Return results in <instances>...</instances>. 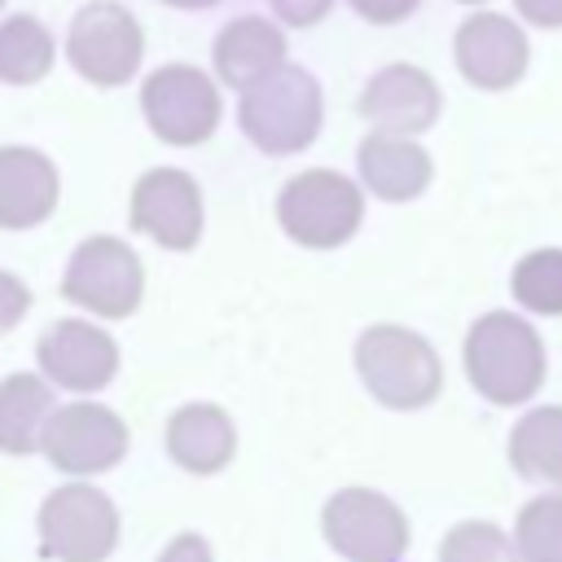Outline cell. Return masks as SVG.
Segmentation results:
<instances>
[{
  "instance_id": "5",
  "label": "cell",
  "mask_w": 562,
  "mask_h": 562,
  "mask_svg": "<svg viewBox=\"0 0 562 562\" xmlns=\"http://www.w3.org/2000/svg\"><path fill=\"white\" fill-rule=\"evenodd\" d=\"M119 544V509L92 483H61L40 505V553L53 562H105Z\"/></svg>"
},
{
  "instance_id": "14",
  "label": "cell",
  "mask_w": 562,
  "mask_h": 562,
  "mask_svg": "<svg viewBox=\"0 0 562 562\" xmlns=\"http://www.w3.org/2000/svg\"><path fill=\"white\" fill-rule=\"evenodd\" d=\"M35 360L48 382L66 391H101L119 373V347L114 338L92 321H57L40 334Z\"/></svg>"
},
{
  "instance_id": "10",
  "label": "cell",
  "mask_w": 562,
  "mask_h": 562,
  "mask_svg": "<svg viewBox=\"0 0 562 562\" xmlns=\"http://www.w3.org/2000/svg\"><path fill=\"white\" fill-rule=\"evenodd\" d=\"M452 61L470 88L505 92L527 75L531 44H527V31L509 13L483 9V13L461 18V26L452 35Z\"/></svg>"
},
{
  "instance_id": "23",
  "label": "cell",
  "mask_w": 562,
  "mask_h": 562,
  "mask_svg": "<svg viewBox=\"0 0 562 562\" xmlns=\"http://www.w3.org/2000/svg\"><path fill=\"white\" fill-rule=\"evenodd\" d=\"M514 544L522 562H562V492H540L518 509Z\"/></svg>"
},
{
  "instance_id": "31",
  "label": "cell",
  "mask_w": 562,
  "mask_h": 562,
  "mask_svg": "<svg viewBox=\"0 0 562 562\" xmlns=\"http://www.w3.org/2000/svg\"><path fill=\"white\" fill-rule=\"evenodd\" d=\"M461 4H483V0H461Z\"/></svg>"
},
{
  "instance_id": "4",
  "label": "cell",
  "mask_w": 562,
  "mask_h": 562,
  "mask_svg": "<svg viewBox=\"0 0 562 562\" xmlns=\"http://www.w3.org/2000/svg\"><path fill=\"white\" fill-rule=\"evenodd\" d=\"M364 220V189L329 167H307L290 176L277 193V224L290 241L312 250H334L356 237Z\"/></svg>"
},
{
  "instance_id": "26",
  "label": "cell",
  "mask_w": 562,
  "mask_h": 562,
  "mask_svg": "<svg viewBox=\"0 0 562 562\" xmlns=\"http://www.w3.org/2000/svg\"><path fill=\"white\" fill-rule=\"evenodd\" d=\"M158 562H215V553H211V540H206V536L180 531V536H171V540L162 544Z\"/></svg>"
},
{
  "instance_id": "2",
  "label": "cell",
  "mask_w": 562,
  "mask_h": 562,
  "mask_svg": "<svg viewBox=\"0 0 562 562\" xmlns=\"http://www.w3.org/2000/svg\"><path fill=\"white\" fill-rule=\"evenodd\" d=\"M356 373L364 391L395 413H417L443 391L439 351L408 325H369L356 338Z\"/></svg>"
},
{
  "instance_id": "7",
  "label": "cell",
  "mask_w": 562,
  "mask_h": 562,
  "mask_svg": "<svg viewBox=\"0 0 562 562\" xmlns=\"http://www.w3.org/2000/svg\"><path fill=\"white\" fill-rule=\"evenodd\" d=\"M321 531L347 562H400L408 549L404 509L373 487H338L321 509Z\"/></svg>"
},
{
  "instance_id": "29",
  "label": "cell",
  "mask_w": 562,
  "mask_h": 562,
  "mask_svg": "<svg viewBox=\"0 0 562 562\" xmlns=\"http://www.w3.org/2000/svg\"><path fill=\"white\" fill-rule=\"evenodd\" d=\"M514 9L540 31H562V0H514Z\"/></svg>"
},
{
  "instance_id": "3",
  "label": "cell",
  "mask_w": 562,
  "mask_h": 562,
  "mask_svg": "<svg viewBox=\"0 0 562 562\" xmlns=\"http://www.w3.org/2000/svg\"><path fill=\"white\" fill-rule=\"evenodd\" d=\"M321 119H325V97L303 66H281L263 83L246 88L237 105L241 136L272 158L307 149L321 136Z\"/></svg>"
},
{
  "instance_id": "16",
  "label": "cell",
  "mask_w": 562,
  "mask_h": 562,
  "mask_svg": "<svg viewBox=\"0 0 562 562\" xmlns=\"http://www.w3.org/2000/svg\"><path fill=\"white\" fill-rule=\"evenodd\" d=\"M61 193L57 167L31 145L0 149V228H35L53 215Z\"/></svg>"
},
{
  "instance_id": "28",
  "label": "cell",
  "mask_w": 562,
  "mask_h": 562,
  "mask_svg": "<svg viewBox=\"0 0 562 562\" xmlns=\"http://www.w3.org/2000/svg\"><path fill=\"white\" fill-rule=\"evenodd\" d=\"M334 9V0H272V13L285 26H312Z\"/></svg>"
},
{
  "instance_id": "1",
  "label": "cell",
  "mask_w": 562,
  "mask_h": 562,
  "mask_svg": "<svg viewBox=\"0 0 562 562\" xmlns=\"http://www.w3.org/2000/svg\"><path fill=\"white\" fill-rule=\"evenodd\" d=\"M461 369H465L470 386L487 404H496V408L531 404L536 391L544 386V373H549L544 338L518 312H501V307L496 312H483L465 329Z\"/></svg>"
},
{
  "instance_id": "15",
  "label": "cell",
  "mask_w": 562,
  "mask_h": 562,
  "mask_svg": "<svg viewBox=\"0 0 562 562\" xmlns=\"http://www.w3.org/2000/svg\"><path fill=\"white\" fill-rule=\"evenodd\" d=\"M356 171H360V184L382 202H413L435 180L430 154L413 136H391V132H369L360 140Z\"/></svg>"
},
{
  "instance_id": "27",
  "label": "cell",
  "mask_w": 562,
  "mask_h": 562,
  "mask_svg": "<svg viewBox=\"0 0 562 562\" xmlns=\"http://www.w3.org/2000/svg\"><path fill=\"white\" fill-rule=\"evenodd\" d=\"M364 22L373 26H391V22H404L422 0H347Z\"/></svg>"
},
{
  "instance_id": "22",
  "label": "cell",
  "mask_w": 562,
  "mask_h": 562,
  "mask_svg": "<svg viewBox=\"0 0 562 562\" xmlns=\"http://www.w3.org/2000/svg\"><path fill=\"white\" fill-rule=\"evenodd\" d=\"M509 294L531 316H562V246L527 250L509 272Z\"/></svg>"
},
{
  "instance_id": "20",
  "label": "cell",
  "mask_w": 562,
  "mask_h": 562,
  "mask_svg": "<svg viewBox=\"0 0 562 562\" xmlns=\"http://www.w3.org/2000/svg\"><path fill=\"white\" fill-rule=\"evenodd\" d=\"M57 413L53 386L35 373H9L0 382V452L26 457L44 448L48 422Z\"/></svg>"
},
{
  "instance_id": "21",
  "label": "cell",
  "mask_w": 562,
  "mask_h": 562,
  "mask_svg": "<svg viewBox=\"0 0 562 562\" xmlns=\"http://www.w3.org/2000/svg\"><path fill=\"white\" fill-rule=\"evenodd\" d=\"M53 70V35L40 18L13 13L0 22V83H35Z\"/></svg>"
},
{
  "instance_id": "8",
  "label": "cell",
  "mask_w": 562,
  "mask_h": 562,
  "mask_svg": "<svg viewBox=\"0 0 562 562\" xmlns=\"http://www.w3.org/2000/svg\"><path fill=\"white\" fill-rule=\"evenodd\" d=\"M66 57H70L75 75H83L88 83L119 88V83H127L140 70L145 31H140V22L123 4L92 0L66 26Z\"/></svg>"
},
{
  "instance_id": "25",
  "label": "cell",
  "mask_w": 562,
  "mask_h": 562,
  "mask_svg": "<svg viewBox=\"0 0 562 562\" xmlns=\"http://www.w3.org/2000/svg\"><path fill=\"white\" fill-rule=\"evenodd\" d=\"M26 307H31V290H26V281L0 268V334H9V329L26 316Z\"/></svg>"
},
{
  "instance_id": "30",
  "label": "cell",
  "mask_w": 562,
  "mask_h": 562,
  "mask_svg": "<svg viewBox=\"0 0 562 562\" xmlns=\"http://www.w3.org/2000/svg\"><path fill=\"white\" fill-rule=\"evenodd\" d=\"M162 4H176V9H211L220 0H162Z\"/></svg>"
},
{
  "instance_id": "9",
  "label": "cell",
  "mask_w": 562,
  "mask_h": 562,
  "mask_svg": "<svg viewBox=\"0 0 562 562\" xmlns=\"http://www.w3.org/2000/svg\"><path fill=\"white\" fill-rule=\"evenodd\" d=\"M140 110L158 140L167 145H202L220 127V88L206 70L171 61L158 66L140 83Z\"/></svg>"
},
{
  "instance_id": "32",
  "label": "cell",
  "mask_w": 562,
  "mask_h": 562,
  "mask_svg": "<svg viewBox=\"0 0 562 562\" xmlns=\"http://www.w3.org/2000/svg\"><path fill=\"white\" fill-rule=\"evenodd\" d=\"M0 4H4V0H0Z\"/></svg>"
},
{
  "instance_id": "13",
  "label": "cell",
  "mask_w": 562,
  "mask_h": 562,
  "mask_svg": "<svg viewBox=\"0 0 562 562\" xmlns=\"http://www.w3.org/2000/svg\"><path fill=\"white\" fill-rule=\"evenodd\" d=\"M439 110H443V92H439L435 75L422 66H408V61H391V66L373 70L360 92L364 123H373V132H391V136L430 132L439 123Z\"/></svg>"
},
{
  "instance_id": "11",
  "label": "cell",
  "mask_w": 562,
  "mask_h": 562,
  "mask_svg": "<svg viewBox=\"0 0 562 562\" xmlns=\"http://www.w3.org/2000/svg\"><path fill=\"white\" fill-rule=\"evenodd\" d=\"M202 189L180 167H154L132 184V228L167 250H193L202 241Z\"/></svg>"
},
{
  "instance_id": "6",
  "label": "cell",
  "mask_w": 562,
  "mask_h": 562,
  "mask_svg": "<svg viewBox=\"0 0 562 562\" xmlns=\"http://www.w3.org/2000/svg\"><path fill=\"white\" fill-rule=\"evenodd\" d=\"M61 294L105 321H123L145 299V268L123 237H88L70 250Z\"/></svg>"
},
{
  "instance_id": "12",
  "label": "cell",
  "mask_w": 562,
  "mask_h": 562,
  "mask_svg": "<svg viewBox=\"0 0 562 562\" xmlns=\"http://www.w3.org/2000/svg\"><path fill=\"white\" fill-rule=\"evenodd\" d=\"M61 474H101L123 461L127 452V426L105 404H61L48 422L44 448H40Z\"/></svg>"
},
{
  "instance_id": "17",
  "label": "cell",
  "mask_w": 562,
  "mask_h": 562,
  "mask_svg": "<svg viewBox=\"0 0 562 562\" xmlns=\"http://www.w3.org/2000/svg\"><path fill=\"white\" fill-rule=\"evenodd\" d=\"M237 452V426L220 404L193 400L167 417V457L189 474H220Z\"/></svg>"
},
{
  "instance_id": "19",
  "label": "cell",
  "mask_w": 562,
  "mask_h": 562,
  "mask_svg": "<svg viewBox=\"0 0 562 562\" xmlns=\"http://www.w3.org/2000/svg\"><path fill=\"white\" fill-rule=\"evenodd\" d=\"M505 457L518 479L562 492V404H531L514 422Z\"/></svg>"
},
{
  "instance_id": "24",
  "label": "cell",
  "mask_w": 562,
  "mask_h": 562,
  "mask_svg": "<svg viewBox=\"0 0 562 562\" xmlns=\"http://www.w3.org/2000/svg\"><path fill=\"white\" fill-rule=\"evenodd\" d=\"M439 562H522L514 536L487 518H465L439 540Z\"/></svg>"
},
{
  "instance_id": "18",
  "label": "cell",
  "mask_w": 562,
  "mask_h": 562,
  "mask_svg": "<svg viewBox=\"0 0 562 562\" xmlns=\"http://www.w3.org/2000/svg\"><path fill=\"white\" fill-rule=\"evenodd\" d=\"M215 75L228 88H255L285 66V31L268 18H233L215 35Z\"/></svg>"
}]
</instances>
